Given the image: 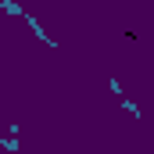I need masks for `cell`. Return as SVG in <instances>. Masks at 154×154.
Returning <instances> with one entry per match:
<instances>
[{
  "mask_svg": "<svg viewBox=\"0 0 154 154\" xmlns=\"http://www.w3.org/2000/svg\"><path fill=\"white\" fill-rule=\"evenodd\" d=\"M25 22H29V29H32V36H36L39 43H47V47H57V39H50V32L39 25V18H36V14H29V11H25Z\"/></svg>",
  "mask_w": 154,
  "mask_h": 154,
  "instance_id": "6da1fadb",
  "label": "cell"
},
{
  "mask_svg": "<svg viewBox=\"0 0 154 154\" xmlns=\"http://www.w3.org/2000/svg\"><path fill=\"white\" fill-rule=\"evenodd\" d=\"M118 100H122V111H125V115H133L136 122L143 118V111H140V104H136V100H129V97H118Z\"/></svg>",
  "mask_w": 154,
  "mask_h": 154,
  "instance_id": "7a4b0ae2",
  "label": "cell"
},
{
  "mask_svg": "<svg viewBox=\"0 0 154 154\" xmlns=\"http://www.w3.org/2000/svg\"><path fill=\"white\" fill-rule=\"evenodd\" d=\"M0 11H4V14H25V7H22L18 0H0Z\"/></svg>",
  "mask_w": 154,
  "mask_h": 154,
  "instance_id": "3957f363",
  "label": "cell"
},
{
  "mask_svg": "<svg viewBox=\"0 0 154 154\" xmlns=\"http://www.w3.org/2000/svg\"><path fill=\"white\" fill-rule=\"evenodd\" d=\"M0 147L7 154H18V136H4V133H0Z\"/></svg>",
  "mask_w": 154,
  "mask_h": 154,
  "instance_id": "277c9868",
  "label": "cell"
},
{
  "mask_svg": "<svg viewBox=\"0 0 154 154\" xmlns=\"http://www.w3.org/2000/svg\"><path fill=\"white\" fill-rule=\"evenodd\" d=\"M108 86H111V93H115V97H125V90H122V82H118V79H115V75L108 79Z\"/></svg>",
  "mask_w": 154,
  "mask_h": 154,
  "instance_id": "5b68a950",
  "label": "cell"
}]
</instances>
